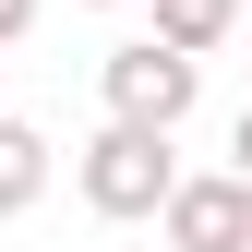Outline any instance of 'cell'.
Wrapping results in <instances>:
<instances>
[{
	"label": "cell",
	"instance_id": "obj_1",
	"mask_svg": "<svg viewBox=\"0 0 252 252\" xmlns=\"http://www.w3.org/2000/svg\"><path fill=\"white\" fill-rule=\"evenodd\" d=\"M168 192H180V144L156 132V120H108L96 144H84V204L96 216H168Z\"/></svg>",
	"mask_w": 252,
	"mask_h": 252
},
{
	"label": "cell",
	"instance_id": "obj_2",
	"mask_svg": "<svg viewBox=\"0 0 252 252\" xmlns=\"http://www.w3.org/2000/svg\"><path fill=\"white\" fill-rule=\"evenodd\" d=\"M96 84H108V120H156V132H180L204 96V60L192 48H168V36H120L96 60Z\"/></svg>",
	"mask_w": 252,
	"mask_h": 252
},
{
	"label": "cell",
	"instance_id": "obj_3",
	"mask_svg": "<svg viewBox=\"0 0 252 252\" xmlns=\"http://www.w3.org/2000/svg\"><path fill=\"white\" fill-rule=\"evenodd\" d=\"M156 228H168V252H252V180H240V168H204V180H180Z\"/></svg>",
	"mask_w": 252,
	"mask_h": 252
},
{
	"label": "cell",
	"instance_id": "obj_4",
	"mask_svg": "<svg viewBox=\"0 0 252 252\" xmlns=\"http://www.w3.org/2000/svg\"><path fill=\"white\" fill-rule=\"evenodd\" d=\"M36 192H48V132H36V120H12V108H0V216H24Z\"/></svg>",
	"mask_w": 252,
	"mask_h": 252
},
{
	"label": "cell",
	"instance_id": "obj_5",
	"mask_svg": "<svg viewBox=\"0 0 252 252\" xmlns=\"http://www.w3.org/2000/svg\"><path fill=\"white\" fill-rule=\"evenodd\" d=\"M156 36L204 60V48H228V36H240V0H156Z\"/></svg>",
	"mask_w": 252,
	"mask_h": 252
},
{
	"label": "cell",
	"instance_id": "obj_6",
	"mask_svg": "<svg viewBox=\"0 0 252 252\" xmlns=\"http://www.w3.org/2000/svg\"><path fill=\"white\" fill-rule=\"evenodd\" d=\"M24 24H36V0H0V48H12V36H24Z\"/></svg>",
	"mask_w": 252,
	"mask_h": 252
},
{
	"label": "cell",
	"instance_id": "obj_7",
	"mask_svg": "<svg viewBox=\"0 0 252 252\" xmlns=\"http://www.w3.org/2000/svg\"><path fill=\"white\" fill-rule=\"evenodd\" d=\"M228 156H240V180H252V108H240V120H228Z\"/></svg>",
	"mask_w": 252,
	"mask_h": 252
},
{
	"label": "cell",
	"instance_id": "obj_8",
	"mask_svg": "<svg viewBox=\"0 0 252 252\" xmlns=\"http://www.w3.org/2000/svg\"><path fill=\"white\" fill-rule=\"evenodd\" d=\"M96 12H120V0H96Z\"/></svg>",
	"mask_w": 252,
	"mask_h": 252
}]
</instances>
